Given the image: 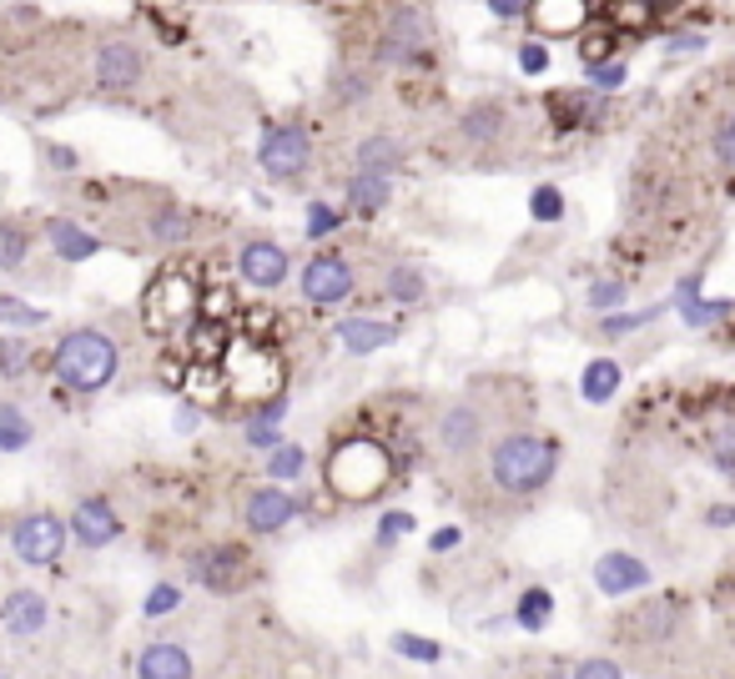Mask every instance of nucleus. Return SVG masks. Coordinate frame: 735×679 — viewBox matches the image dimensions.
<instances>
[{
	"label": "nucleus",
	"instance_id": "obj_1",
	"mask_svg": "<svg viewBox=\"0 0 735 679\" xmlns=\"http://www.w3.org/2000/svg\"><path fill=\"white\" fill-rule=\"evenodd\" d=\"M559 469V444L544 433H509L489 453V473L504 494H539Z\"/></svg>",
	"mask_w": 735,
	"mask_h": 679
},
{
	"label": "nucleus",
	"instance_id": "obj_2",
	"mask_svg": "<svg viewBox=\"0 0 735 679\" xmlns=\"http://www.w3.org/2000/svg\"><path fill=\"white\" fill-rule=\"evenodd\" d=\"M51 367L71 392H101L106 383L117 378L121 348L106 332H96V327H76V332H67V338L56 342Z\"/></svg>",
	"mask_w": 735,
	"mask_h": 679
},
{
	"label": "nucleus",
	"instance_id": "obj_3",
	"mask_svg": "<svg viewBox=\"0 0 735 679\" xmlns=\"http://www.w3.org/2000/svg\"><path fill=\"white\" fill-rule=\"evenodd\" d=\"M328 484L348 504H368V498H378L383 488L394 484V458L373 438H348L328 458Z\"/></svg>",
	"mask_w": 735,
	"mask_h": 679
},
{
	"label": "nucleus",
	"instance_id": "obj_4",
	"mask_svg": "<svg viewBox=\"0 0 735 679\" xmlns=\"http://www.w3.org/2000/svg\"><path fill=\"white\" fill-rule=\"evenodd\" d=\"M67 529H71V523H61L56 513H46V509L21 513V519L11 523L15 559L31 563V569H51V563L67 554Z\"/></svg>",
	"mask_w": 735,
	"mask_h": 679
},
{
	"label": "nucleus",
	"instance_id": "obj_5",
	"mask_svg": "<svg viewBox=\"0 0 735 679\" xmlns=\"http://www.w3.org/2000/svg\"><path fill=\"white\" fill-rule=\"evenodd\" d=\"M313 161V142H308V131L302 126H267L263 131V146H257V167L267 171V177H277V182H292V177H302V167Z\"/></svg>",
	"mask_w": 735,
	"mask_h": 679
},
{
	"label": "nucleus",
	"instance_id": "obj_6",
	"mask_svg": "<svg viewBox=\"0 0 735 679\" xmlns=\"http://www.w3.org/2000/svg\"><path fill=\"white\" fill-rule=\"evenodd\" d=\"M353 288H358V272L342 257H333V252H317L302 267V298L313 307H338V302L353 298Z\"/></svg>",
	"mask_w": 735,
	"mask_h": 679
},
{
	"label": "nucleus",
	"instance_id": "obj_7",
	"mask_svg": "<svg viewBox=\"0 0 735 679\" xmlns=\"http://www.w3.org/2000/svg\"><path fill=\"white\" fill-rule=\"evenodd\" d=\"M146 313H152V327H182L202 313V292L197 282H186V277H161L157 288L146 292Z\"/></svg>",
	"mask_w": 735,
	"mask_h": 679
},
{
	"label": "nucleus",
	"instance_id": "obj_8",
	"mask_svg": "<svg viewBox=\"0 0 735 679\" xmlns=\"http://www.w3.org/2000/svg\"><path fill=\"white\" fill-rule=\"evenodd\" d=\"M142 71H146V61L132 40H101L92 56V76L101 92H132L136 81H142Z\"/></svg>",
	"mask_w": 735,
	"mask_h": 679
},
{
	"label": "nucleus",
	"instance_id": "obj_9",
	"mask_svg": "<svg viewBox=\"0 0 735 679\" xmlns=\"http://www.w3.org/2000/svg\"><path fill=\"white\" fill-rule=\"evenodd\" d=\"M248 549H237V544H212L192 559V579L202 589H217V594H232L242 579H248Z\"/></svg>",
	"mask_w": 735,
	"mask_h": 679
},
{
	"label": "nucleus",
	"instance_id": "obj_10",
	"mask_svg": "<svg viewBox=\"0 0 735 679\" xmlns=\"http://www.w3.org/2000/svg\"><path fill=\"white\" fill-rule=\"evenodd\" d=\"M71 534H76L81 549H106L121 538V519L106 498H76V513H71Z\"/></svg>",
	"mask_w": 735,
	"mask_h": 679
},
{
	"label": "nucleus",
	"instance_id": "obj_11",
	"mask_svg": "<svg viewBox=\"0 0 735 679\" xmlns=\"http://www.w3.org/2000/svg\"><path fill=\"white\" fill-rule=\"evenodd\" d=\"M429 46H434V36H429V21L419 11H398L388 21V31H383V61H398V65L423 61Z\"/></svg>",
	"mask_w": 735,
	"mask_h": 679
},
{
	"label": "nucleus",
	"instance_id": "obj_12",
	"mask_svg": "<svg viewBox=\"0 0 735 679\" xmlns=\"http://www.w3.org/2000/svg\"><path fill=\"white\" fill-rule=\"evenodd\" d=\"M237 272H242V282H252L257 292H273L288 282V252L277 247V242H248V247L237 252Z\"/></svg>",
	"mask_w": 735,
	"mask_h": 679
},
{
	"label": "nucleus",
	"instance_id": "obj_13",
	"mask_svg": "<svg viewBox=\"0 0 735 679\" xmlns=\"http://www.w3.org/2000/svg\"><path fill=\"white\" fill-rule=\"evenodd\" d=\"M298 498L288 494V488H257V494H248V509H242V519H248L252 534H277V529H288L292 519H298Z\"/></svg>",
	"mask_w": 735,
	"mask_h": 679
},
{
	"label": "nucleus",
	"instance_id": "obj_14",
	"mask_svg": "<svg viewBox=\"0 0 735 679\" xmlns=\"http://www.w3.org/2000/svg\"><path fill=\"white\" fill-rule=\"evenodd\" d=\"M525 15L539 36H575L590 21V0H529Z\"/></svg>",
	"mask_w": 735,
	"mask_h": 679
},
{
	"label": "nucleus",
	"instance_id": "obj_15",
	"mask_svg": "<svg viewBox=\"0 0 735 679\" xmlns=\"http://www.w3.org/2000/svg\"><path fill=\"white\" fill-rule=\"evenodd\" d=\"M594 584H600V594H610V599L635 594V589L650 584V563L635 559V554H604V559L594 563Z\"/></svg>",
	"mask_w": 735,
	"mask_h": 679
},
{
	"label": "nucleus",
	"instance_id": "obj_16",
	"mask_svg": "<svg viewBox=\"0 0 735 679\" xmlns=\"http://www.w3.org/2000/svg\"><path fill=\"white\" fill-rule=\"evenodd\" d=\"M46 619H51V599H46V594H36V589H15L11 599L0 604V625L11 629V634H21V640L40 634V629H46Z\"/></svg>",
	"mask_w": 735,
	"mask_h": 679
},
{
	"label": "nucleus",
	"instance_id": "obj_17",
	"mask_svg": "<svg viewBox=\"0 0 735 679\" xmlns=\"http://www.w3.org/2000/svg\"><path fill=\"white\" fill-rule=\"evenodd\" d=\"M197 665L177 640H157L136 654V679H192Z\"/></svg>",
	"mask_w": 735,
	"mask_h": 679
},
{
	"label": "nucleus",
	"instance_id": "obj_18",
	"mask_svg": "<svg viewBox=\"0 0 735 679\" xmlns=\"http://www.w3.org/2000/svg\"><path fill=\"white\" fill-rule=\"evenodd\" d=\"M479 438H484V413H479V408L454 403L444 419H438V448H444V453L459 458V453H469Z\"/></svg>",
	"mask_w": 735,
	"mask_h": 679
},
{
	"label": "nucleus",
	"instance_id": "obj_19",
	"mask_svg": "<svg viewBox=\"0 0 735 679\" xmlns=\"http://www.w3.org/2000/svg\"><path fill=\"white\" fill-rule=\"evenodd\" d=\"M353 167L368 171V177H394L403 167V142L388 136V131H373V136H363L353 146Z\"/></svg>",
	"mask_w": 735,
	"mask_h": 679
},
{
	"label": "nucleus",
	"instance_id": "obj_20",
	"mask_svg": "<svg viewBox=\"0 0 735 679\" xmlns=\"http://www.w3.org/2000/svg\"><path fill=\"white\" fill-rule=\"evenodd\" d=\"M394 338H398V327L383 323V317H342L338 323V342L348 348V353H358V357L378 353V348H388Z\"/></svg>",
	"mask_w": 735,
	"mask_h": 679
},
{
	"label": "nucleus",
	"instance_id": "obj_21",
	"mask_svg": "<svg viewBox=\"0 0 735 679\" xmlns=\"http://www.w3.org/2000/svg\"><path fill=\"white\" fill-rule=\"evenodd\" d=\"M46 242H51V252L61 262H92L101 252V237H92L86 227L71 222V217H51L46 222Z\"/></svg>",
	"mask_w": 735,
	"mask_h": 679
},
{
	"label": "nucleus",
	"instance_id": "obj_22",
	"mask_svg": "<svg viewBox=\"0 0 735 679\" xmlns=\"http://www.w3.org/2000/svg\"><path fill=\"white\" fill-rule=\"evenodd\" d=\"M579 392H585V403H610V398L619 392V363L615 357H594V363H585Z\"/></svg>",
	"mask_w": 735,
	"mask_h": 679
},
{
	"label": "nucleus",
	"instance_id": "obj_23",
	"mask_svg": "<svg viewBox=\"0 0 735 679\" xmlns=\"http://www.w3.org/2000/svg\"><path fill=\"white\" fill-rule=\"evenodd\" d=\"M388 202H394V182H388V177L353 171V182H348V207L353 211H383Z\"/></svg>",
	"mask_w": 735,
	"mask_h": 679
},
{
	"label": "nucleus",
	"instance_id": "obj_24",
	"mask_svg": "<svg viewBox=\"0 0 735 679\" xmlns=\"http://www.w3.org/2000/svg\"><path fill=\"white\" fill-rule=\"evenodd\" d=\"M383 292L408 307V302H423V292H429V277H423L419 267L398 262V267H388V277H383Z\"/></svg>",
	"mask_w": 735,
	"mask_h": 679
},
{
	"label": "nucleus",
	"instance_id": "obj_25",
	"mask_svg": "<svg viewBox=\"0 0 735 679\" xmlns=\"http://www.w3.org/2000/svg\"><path fill=\"white\" fill-rule=\"evenodd\" d=\"M550 615H554L550 589H525V594H519V609H514V625L529 629V634H539V629L550 625Z\"/></svg>",
	"mask_w": 735,
	"mask_h": 679
},
{
	"label": "nucleus",
	"instance_id": "obj_26",
	"mask_svg": "<svg viewBox=\"0 0 735 679\" xmlns=\"http://www.w3.org/2000/svg\"><path fill=\"white\" fill-rule=\"evenodd\" d=\"M31 438H36V428L26 413L15 403H0V453H21V448H31Z\"/></svg>",
	"mask_w": 735,
	"mask_h": 679
},
{
	"label": "nucleus",
	"instance_id": "obj_27",
	"mask_svg": "<svg viewBox=\"0 0 735 679\" xmlns=\"http://www.w3.org/2000/svg\"><path fill=\"white\" fill-rule=\"evenodd\" d=\"M499 131H504V111L499 106H469L463 111V136L469 142H479V146H489V142H499Z\"/></svg>",
	"mask_w": 735,
	"mask_h": 679
},
{
	"label": "nucleus",
	"instance_id": "obj_28",
	"mask_svg": "<svg viewBox=\"0 0 735 679\" xmlns=\"http://www.w3.org/2000/svg\"><path fill=\"white\" fill-rule=\"evenodd\" d=\"M26 252H31V232L21 222H11V217H0V272H15L26 262Z\"/></svg>",
	"mask_w": 735,
	"mask_h": 679
},
{
	"label": "nucleus",
	"instance_id": "obj_29",
	"mask_svg": "<svg viewBox=\"0 0 735 679\" xmlns=\"http://www.w3.org/2000/svg\"><path fill=\"white\" fill-rule=\"evenodd\" d=\"M152 242H161V247H177V242H186L192 237V217L186 211H177V207H161L157 217H152Z\"/></svg>",
	"mask_w": 735,
	"mask_h": 679
},
{
	"label": "nucleus",
	"instance_id": "obj_30",
	"mask_svg": "<svg viewBox=\"0 0 735 679\" xmlns=\"http://www.w3.org/2000/svg\"><path fill=\"white\" fill-rule=\"evenodd\" d=\"M0 323L15 327V332H31V327L51 323V313H46V307H31V302H21V298H11V292H0Z\"/></svg>",
	"mask_w": 735,
	"mask_h": 679
},
{
	"label": "nucleus",
	"instance_id": "obj_31",
	"mask_svg": "<svg viewBox=\"0 0 735 679\" xmlns=\"http://www.w3.org/2000/svg\"><path fill=\"white\" fill-rule=\"evenodd\" d=\"M302 469H308V453H302L298 444H277L273 453H267V473H273L277 484H292Z\"/></svg>",
	"mask_w": 735,
	"mask_h": 679
},
{
	"label": "nucleus",
	"instance_id": "obj_32",
	"mask_svg": "<svg viewBox=\"0 0 735 679\" xmlns=\"http://www.w3.org/2000/svg\"><path fill=\"white\" fill-rule=\"evenodd\" d=\"M394 650L403 654V659H419V665H438V659H444V644L423 640V634H408V629L394 634Z\"/></svg>",
	"mask_w": 735,
	"mask_h": 679
},
{
	"label": "nucleus",
	"instance_id": "obj_33",
	"mask_svg": "<svg viewBox=\"0 0 735 679\" xmlns=\"http://www.w3.org/2000/svg\"><path fill=\"white\" fill-rule=\"evenodd\" d=\"M31 363H36V353L26 338H0V378H21Z\"/></svg>",
	"mask_w": 735,
	"mask_h": 679
},
{
	"label": "nucleus",
	"instance_id": "obj_34",
	"mask_svg": "<svg viewBox=\"0 0 735 679\" xmlns=\"http://www.w3.org/2000/svg\"><path fill=\"white\" fill-rule=\"evenodd\" d=\"M680 313H685V323H715V317H725L731 313V302H696V282H685L680 288Z\"/></svg>",
	"mask_w": 735,
	"mask_h": 679
},
{
	"label": "nucleus",
	"instance_id": "obj_35",
	"mask_svg": "<svg viewBox=\"0 0 735 679\" xmlns=\"http://www.w3.org/2000/svg\"><path fill=\"white\" fill-rule=\"evenodd\" d=\"M650 11H655V0H615V5H610V21H615L619 31H640V26H650Z\"/></svg>",
	"mask_w": 735,
	"mask_h": 679
},
{
	"label": "nucleus",
	"instance_id": "obj_36",
	"mask_svg": "<svg viewBox=\"0 0 735 679\" xmlns=\"http://www.w3.org/2000/svg\"><path fill=\"white\" fill-rule=\"evenodd\" d=\"M529 211H534V222H559V217H565V196H559V186H539V192L529 196Z\"/></svg>",
	"mask_w": 735,
	"mask_h": 679
},
{
	"label": "nucleus",
	"instance_id": "obj_37",
	"mask_svg": "<svg viewBox=\"0 0 735 679\" xmlns=\"http://www.w3.org/2000/svg\"><path fill=\"white\" fill-rule=\"evenodd\" d=\"M177 604H182V589H177V584H157L152 594H146L142 615H146V619H161V615H171Z\"/></svg>",
	"mask_w": 735,
	"mask_h": 679
},
{
	"label": "nucleus",
	"instance_id": "obj_38",
	"mask_svg": "<svg viewBox=\"0 0 735 679\" xmlns=\"http://www.w3.org/2000/svg\"><path fill=\"white\" fill-rule=\"evenodd\" d=\"M36 26H40L36 5H15V11H5V21H0V31L11 36V46H21V31H36Z\"/></svg>",
	"mask_w": 735,
	"mask_h": 679
},
{
	"label": "nucleus",
	"instance_id": "obj_39",
	"mask_svg": "<svg viewBox=\"0 0 735 679\" xmlns=\"http://www.w3.org/2000/svg\"><path fill=\"white\" fill-rule=\"evenodd\" d=\"M660 307H644V313H615V317H604V332H610V338H625V332H635V327H644L650 323V317H655Z\"/></svg>",
	"mask_w": 735,
	"mask_h": 679
},
{
	"label": "nucleus",
	"instance_id": "obj_40",
	"mask_svg": "<svg viewBox=\"0 0 735 679\" xmlns=\"http://www.w3.org/2000/svg\"><path fill=\"white\" fill-rule=\"evenodd\" d=\"M403 534H413V513L394 509L378 519V544H394V538H403Z\"/></svg>",
	"mask_w": 735,
	"mask_h": 679
},
{
	"label": "nucleus",
	"instance_id": "obj_41",
	"mask_svg": "<svg viewBox=\"0 0 735 679\" xmlns=\"http://www.w3.org/2000/svg\"><path fill=\"white\" fill-rule=\"evenodd\" d=\"M333 227H338V211H333L328 202H313V207H308V237L317 242V237H328Z\"/></svg>",
	"mask_w": 735,
	"mask_h": 679
},
{
	"label": "nucleus",
	"instance_id": "obj_42",
	"mask_svg": "<svg viewBox=\"0 0 735 679\" xmlns=\"http://www.w3.org/2000/svg\"><path fill=\"white\" fill-rule=\"evenodd\" d=\"M550 111H554L559 121H565V126H575L579 117H590V101H585V96H554Z\"/></svg>",
	"mask_w": 735,
	"mask_h": 679
},
{
	"label": "nucleus",
	"instance_id": "obj_43",
	"mask_svg": "<svg viewBox=\"0 0 735 679\" xmlns=\"http://www.w3.org/2000/svg\"><path fill=\"white\" fill-rule=\"evenodd\" d=\"M619 81H625V65H619V61H600V65H590V86H594V92H615Z\"/></svg>",
	"mask_w": 735,
	"mask_h": 679
},
{
	"label": "nucleus",
	"instance_id": "obj_44",
	"mask_svg": "<svg viewBox=\"0 0 735 679\" xmlns=\"http://www.w3.org/2000/svg\"><path fill=\"white\" fill-rule=\"evenodd\" d=\"M248 444L257 448V453H273L282 438H277V423H263V419H252L248 423Z\"/></svg>",
	"mask_w": 735,
	"mask_h": 679
},
{
	"label": "nucleus",
	"instance_id": "obj_45",
	"mask_svg": "<svg viewBox=\"0 0 735 679\" xmlns=\"http://www.w3.org/2000/svg\"><path fill=\"white\" fill-rule=\"evenodd\" d=\"M519 71H529V76H544V71H550V51H544L539 40L519 46Z\"/></svg>",
	"mask_w": 735,
	"mask_h": 679
},
{
	"label": "nucleus",
	"instance_id": "obj_46",
	"mask_svg": "<svg viewBox=\"0 0 735 679\" xmlns=\"http://www.w3.org/2000/svg\"><path fill=\"white\" fill-rule=\"evenodd\" d=\"M575 679H625V669H619L615 659H585V665L575 669Z\"/></svg>",
	"mask_w": 735,
	"mask_h": 679
},
{
	"label": "nucleus",
	"instance_id": "obj_47",
	"mask_svg": "<svg viewBox=\"0 0 735 679\" xmlns=\"http://www.w3.org/2000/svg\"><path fill=\"white\" fill-rule=\"evenodd\" d=\"M46 151V161H51L56 171H76L81 167V157H76V146H61V142H46L40 146Z\"/></svg>",
	"mask_w": 735,
	"mask_h": 679
},
{
	"label": "nucleus",
	"instance_id": "obj_48",
	"mask_svg": "<svg viewBox=\"0 0 735 679\" xmlns=\"http://www.w3.org/2000/svg\"><path fill=\"white\" fill-rule=\"evenodd\" d=\"M625 302V282H594L590 288V307H615Z\"/></svg>",
	"mask_w": 735,
	"mask_h": 679
},
{
	"label": "nucleus",
	"instance_id": "obj_49",
	"mask_svg": "<svg viewBox=\"0 0 735 679\" xmlns=\"http://www.w3.org/2000/svg\"><path fill=\"white\" fill-rule=\"evenodd\" d=\"M459 529H438V534L434 538H429V549H434V554H448V549H459Z\"/></svg>",
	"mask_w": 735,
	"mask_h": 679
},
{
	"label": "nucleus",
	"instance_id": "obj_50",
	"mask_svg": "<svg viewBox=\"0 0 735 679\" xmlns=\"http://www.w3.org/2000/svg\"><path fill=\"white\" fill-rule=\"evenodd\" d=\"M257 419H263V423H282V419H288V403H282V398H267V403L257 408Z\"/></svg>",
	"mask_w": 735,
	"mask_h": 679
},
{
	"label": "nucleus",
	"instance_id": "obj_51",
	"mask_svg": "<svg viewBox=\"0 0 735 679\" xmlns=\"http://www.w3.org/2000/svg\"><path fill=\"white\" fill-rule=\"evenodd\" d=\"M706 519H710V529H731V523H735V504H715Z\"/></svg>",
	"mask_w": 735,
	"mask_h": 679
},
{
	"label": "nucleus",
	"instance_id": "obj_52",
	"mask_svg": "<svg viewBox=\"0 0 735 679\" xmlns=\"http://www.w3.org/2000/svg\"><path fill=\"white\" fill-rule=\"evenodd\" d=\"M604 51H610V36H590V40H585V61H590V65H600Z\"/></svg>",
	"mask_w": 735,
	"mask_h": 679
},
{
	"label": "nucleus",
	"instance_id": "obj_53",
	"mask_svg": "<svg viewBox=\"0 0 735 679\" xmlns=\"http://www.w3.org/2000/svg\"><path fill=\"white\" fill-rule=\"evenodd\" d=\"M489 11H494V15H504V21H509V15H525L529 5H525V0H489Z\"/></svg>",
	"mask_w": 735,
	"mask_h": 679
},
{
	"label": "nucleus",
	"instance_id": "obj_54",
	"mask_svg": "<svg viewBox=\"0 0 735 679\" xmlns=\"http://www.w3.org/2000/svg\"><path fill=\"white\" fill-rule=\"evenodd\" d=\"M721 157H725V161H735V117L725 121V131H721Z\"/></svg>",
	"mask_w": 735,
	"mask_h": 679
},
{
	"label": "nucleus",
	"instance_id": "obj_55",
	"mask_svg": "<svg viewBox=\"0 0 735 679\" xmlns=\"http://www.w3.org/2000/svg\"><path fill=\"white\" fill-rule=\"evenodd\" d=\"M197 423H202V413H197V408H182V413H177V428H182V433H192Z\"/></svg>",
	"mask_w": 735,
	"mask_h": 679
},
{
	"label": "nucleus",
	"instance_id": "obj_56",
	"mask_svg": "<svg viewBox=\"0 0 735 679\" xmlns=\"http://www.w3.org/2000/svg\"><path fill=\"white\" fill-rule=\"evenodd\" d=\"M0 679H15V675H11V669H0Z\"/></svg>",
	"mask_w": 735,
	"mask_h": 679
}]
</instances>
